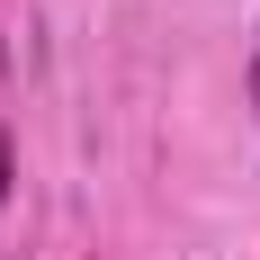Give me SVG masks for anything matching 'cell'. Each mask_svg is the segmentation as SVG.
I'll return each instance as SVG.
<instances>
[{
	"instance_id": "cell-1",
	"label": "cell",
	"mask_w": 260,
	"mask_h": 260,
	"mask_svg": "<svg viewBox=\"0 0 260 260\" xmlns=\"http://www.w3.org/2000/svg\"><path fill=\"white\" fill-rule=\"evenodd\" d=\"M9 180H18V171H9V126H0V207H9Z\"/></svg>"
},
{
	"instance_id": "cell-2",
	"label": "cell",
	"mask_w": 260,
	"mask_h": 260,
	"mask_svg": "<svg viewBox=\"0 0 260 260\" xmlns=\"http://www.w3.org/2000/svg\"><path fill=\"white\" fill-rule=\"evenodd\" d=\"M251 108H260V63H251Z\"/></svg>"
},
{
	"instance_id": "cell-3",
	"label": "cell",
	"mask_w": 260,
	"mask_h": 260,
	"mask_svg": "<svg viewBox=\"0 0 260 260\" xmlns=\"http://www.w3.org/2000/svg\"><path fill=\"white\" fill-rule=\"evenodd\" d=\"M0 72H9V45H0Z\"/></svg>"
}]
</instances>
